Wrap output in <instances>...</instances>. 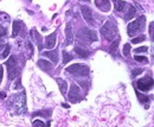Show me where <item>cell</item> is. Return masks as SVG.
Listing matches in <instances>:
<instances>
[{
	"label": "cell",
	"mask_w": 154,
	"mask_h": 127,
	"mask_svg": "<svg viewBox=\"0 0 154 127\" xmlns=\"http://www.w3.org/2000/svg\"><path fill=\"white\" fill-rule=\"evenodd\" d=\"M101 35L109 42L117 36V26L114 19L107 20V23L101 27Z\"/></svg>",
	"instance_id": "cell-1"
},
{
	"label": "cell",
	"mask_w": 154,
	"mask_h": 127,
	"mask_svg": "<svg viewBox=\"0 0 154 127\" xmlns=\"http://www.w3.org/2000/svg\"><path fill=\"white\" fill-rule=\"evenodd\" d=\"M13 99V107L15 111V114L23 115L24 113H26V95L24 92L17 94L15 96L12 98Z\"/></svg>",
	"instance_id": "cell-2"
},
{
	"label": "cell",
	"mask_w": 154,
	"mask_h": 127,
	"mask_svg": "<svg viewBox=\"0 0 154 127\" xmlns=\"http://www.w3.org/2000/svg\"><path fill=\"white\" fill-rule=\"evenodd\" d=\"M145 21H146L145 17L141 15L140 18H138L136 20H134L133 23H129V25H128V27H127V31H128L129 37H133L139 30H141V29L144 27V25H145Z\"/></svg>",
	"instance_id": "cell-3"
},
{
	"label": "cell",
	"mask_w": 154,
	"mask_h": 127,
	"mask_svg": "<svg viewBox=\"0 0 154 127\" xmlns=\"http://www.w3.org/2000/svg\"><path fill=\"white\" fill-rule=\"evenodd\" d=\"M67 70H68V73H71V74L77 75V76H87V75H89V73H90L89 67H87V65H84V64H78V63L70 65Z\"/></svg>",
	"instance_id": "cell-4"
},
{
	"label": "cell",
	"mask_w": 154,
	"mask_h": 127,
	"mask_svg": "<svg viewBox=\"0 0 154 127\" xmlns=\"http://www.w3.org/2000/svg\"><path fill=\"white\" fill-rule=\"evenodd\" d=\"M153 87V80L151 77H144L138 81V89L141 92H148Z\"/></svg>",
	"instance_id": "cell-5"
},
{
	"label": "cell",
	"mask_w": 154,
	"mask_h": 127,
	"mask_svg": "<svg viewBox=\"0 0 154 127\" xmlns=\"http://www.w3.org/2000/svg\"><path fill=\"white\" fill-rule=\"evenodd\" d=\"M68 98H69V100L73 101V102L79 101V99H81V89L77 87L76 84H73V86H71Z\"/></svg>",
	"instance_id": "cell-6"
},
{
	"label": "cell",
	"mask_w": 154,
	"mask_h": 127,
	"mask_svg": "<svg viewBox=\"0 0 154 127\" xmlns=\"http://www.w3.org/2000/svg\"><path fill=\"white\" fill-rule=\"evenodd\" d=\"M82 14H83V17H84V19L87 20V23L89 24V25H95V21H94V18H92V11H91V8H89L88 6H82Z\"/></svg>",
	"instance_id": "cell-7"
},
{
	"label": "cell",
	"mask_w": 154,
	"mask_h": 127,
	"mask_svg": "<svg viewBox=\"0 0 154 127\" xmlns=\"http://www.w3.org/2000/svg\"><path fill=\"white\" fill-rule=\"evenodd\" d=\"M56 40H57V35L56 33H51L45 38V48L46 49H52L56 45Z\"/></svg>",
	"instance_id": "cell-8"
},
{
	"label": "cell",
	"mask_w": 154,
	"mask_h": 127,
	"mask_svg": "<svg viewBox=\"0 0 154 127\" xmlns=\"http://www.w3.org/2000/svg\"><path fill=\"white\" fill-rule=\"evenodd\" d=\"M95 4L103 12H107L110 10V1L109 0H95Z\"/></svg>",
	"instance_id": "cell-9"
},
{
	"label": "cell",
	"mask_w": 154,
	"mask_h": 127,
	"mask_svg": "<svg viewBox=\"0 0 154 127\" xmlns=\"http://www.w3.org/2000/svg\"><path fill=\"white\" fill-rule=\"evenodd\" d=\"M65 32H67V45H70L73 44L74 42V33H73V26H71V23H68L67 24V29H65Z\"/></svg>",
	"instance_id": "cell-10"
},
{
	"label": "cell",
	"mask_w": 154,
	"mask_h": 127,
	"mask_svg": "<svg viewBox=\"0 0 154 127\" xmlns=\"http://www.w3.org/2000/svg\"><path fill=\"white\" fill-rule=\"evenodd\" d=\"M23 29H24V24H23V21H20V20L14 21V23H13V37L18 36Z\"/></svg>",
	"instance_id": "cell-11"
},
{
	"label": "cell",
	"mask_w": 154,
	"mask_h": 127,
	"mask_svg": "<svg viewBox=\"0 0 154 127\" xmlns=\"http://www.w3.org/2000/svg\"><path fill=\"white\" fill-rule=\"evenodd\" d=\"M38 67L42 68V69L45 70V71H49V70H51V68H52V63L49 62V61H45V59H39V61H38Z\"/></svg>",
	"instance_id": "cell-12"
},
{
	"label": "cell",
	"mask_w": 154,
	"mask_h": 127,
	"mask_svg": "<svg viewBox=\"0 0 154 127\" xmlns=\"http://www.w3.org/2000/svg\"><path fill=\"white\" fill-rule=\"evenodd\" d=\"M56 81H57V83H58V87H59V89H61V93L62 94H65L67 93V89H68V84H67V82L63 80V79H56Z\"/></svg>",
	"instance_id": "cell-13"
},
{
	"label": "cell",
	"mask_w": 154,
	"mask_h": 127,
	"mask_svg": "<svg viewBox=\"0 0 154 127\" xmlns=\"http://www.w3.org/2000/svg\"><path fill=\"white\" fill-rule=\"evenodd\" d=\"M85 39H87V42H89V43L96 42V39H97L96 32H94V31H87V32H85Z\"/></svg>",
	"instance_id": "cell-14"
},
{
	"label": "cell",
	"mask_w": 154,
	"mask_h": 127,
	"mask_svg": "<svg viewBox=\"0 0 154 127\" xmlns=\"http://www.w3.org/2000/svg\"><path fill=\"white\" fill-rule=\"evenodd\" d=\"M44 56H46V57H49L54 63H56L57 61H58V52L57 51H46V52H44Z\"/></svg>",
	"instance_id": "cell-15"
},
{
	"label": "cell",
	"mask_w": 154,
	"mask_h": 127,
	"mask_svg": "<svg viewBox=\"0 0 154 127\" xmlns=\"http://www.w3.org/2000/svg\"><path fill=\"white\" fill-rule=\"evenodd\" d=\"M15 64H17V58H15V56H11V57L8 58V61L6 62L7 71H8V70H11L12 68H14V67H15Z\"/></svg>",
	"instance_id": "cell-16"
},
{
	"label": "cell",
	"mask_w": 154,
	"mask_h": 127,
	"mask_svg": "<svg viewBox=\"0 0 154 127\" xmlns=\"http://www.w3.org/2000/svg\"><path fill=\"white\" fill-rule=\"evenodd\" d=\"M75 51H76V54L78 56H81V57H88L89 56V51L88 50H85V49H83V48H79V46H76L75 48Z\"/></svg>",
	"instance_id": "cell-17"
},
{
	"label": "cell",
	"mask_w": 154,
	"mask_h": 127,
	"mask_svg": "<svg viewBox=\"0 0 154 127\" xmlns=\"http://www.w3.org/2000/svg\"><path fill=\"white\" fill-rule=\"evenodd\" d=\"M135 13H136V11H135L134 6H133V5H129V6H128V11H127V13H126V19H132V18L135 15Z\"/></svg>",
	"instance_id": "cell-18"
},
{
	"label": "cell",
	"mask_w": 154,
	"mask_h": 127,
	"mask_svg": "<svg viewBox=\"0 0 154 127\" xmlns=\"http://www.w3.org/2000/svg\"><path fill=\"white\" fill-rule=\"evenodd\" d=\"M7 73H8V80H13V79H15V76L19 74V69H18L17 67H14V68H12L11 70H8Z\"/></svg>",
	"instance_id": "cell-19"
},
{
	"label": "cell",
	"mask_w": 154,
	"mask_h": 127,
	"mask_svg": "<svg viewBox=\"0 0 154 127\" xmlns=\"http://www.w3.org/2000/svg\"><path fill=\"white\" fill-rule=\"evenodd\" d=\"M125 6H126V2H125L123 0H116V1H115V10H116L117 12H121Z\"/></svg>",
	"instance_id": "cell-20"
},
{
	"label": "cell",
	"mask_w": 154,
	"mask_h": 127,
	"mask_svg": "<svg viewBox=\"0 0 154 127\" xmlns=\"http://www.w3.org/2000/svg\"><path fill=\"white\" fill-rule=\"evenodd\" d=\"M119 44H120V39H116V40H114V42H113V44L110 45V52H111L113 55H115V54H116Z\"/></svg>",
	"instance_id": "cell-21"
},
{
	"label": "cell",
	"mask_w": 154,
	"mask_h": 127,
	"mask_svg": "<svg viewBox=\"0 0 154 127\" xmlns=\"http://www.w3.org/2000/svg\"><path fill=\"white\" fill-rule=\"evenodd\" d=\"M73 55H70L68 51H63V64H67L69 61H73Z\"/></svg>",
	"instance_id": "cell-22"
},
{
	"label": "cell",
	"mask_w": 154,
	"mask_h": 127,
	"mask_svg": "<svg viewBox=\"0 0 154 127\" xmlns=\"http://www.w3.org/2000/svg\"><path fill=\"white\" fill-rule=\"evenodd\" d=\"M134 59H135L138 63H142V64H147V63H148V58L145 57V56H135Z\"/></svg>",
	"instance_id": "cell-23"
},
{
	"label": "cell",
	"mask_w": 154,
	"mask_h": 127,
	"mask_svg": "<svg viewBox=\"0 0 154 127\" xmlns=\"http://www.w3.org/2000/svg\"><path fill=\"white\" fill-rule=\"evenodd\" d=\"M10 50H11V46H10V45H5L4 52L0 55V58H6V57L10 55Z\"/></svg>",
	"instance_id": "cell-24"
},
{
	"label": "cell",
	"mask_w": 154,
	"mask_h": 127,
	"mask_svg": "<svg viewBox=\"0 0 154 127\" xmlns=\"http://www.w3.org/2000/svg\"><path fill=\"white\" fill-rule=\"evenodd\" d=\"M129 52H131V45L129 44H125L123 45V55L125 56H129Z\"/></svg>",
	"instance_id": "cell-25"
},
{
	"label": "cell",
	"mask_w": 154,
	"mask_h": 127,
	"mask_svg": "<svg viewBox=\"0 0 154 127\" xmlns=\"http://www.w3.org/2000/svg\"><path fill=\"white\" fill-rule=\"evenodd\" d=\"M145 39H146L145 36H140V37L134 38V39L132 40V43H133V44H138V43H140V42H142V40H145Z\"/></svg>",
	"instance_id": "cell-26"
},
{
	"label": "cell",
	"mask_w": 154,
	"mask_h": 127,
	"mask_svg": "<svg viewBox=\"0 0 154 127\" xmlns=\"http://www.w3.org/2000/svg\"><path fill=\"white\" fill-rule=\"evenodd\" d=\"M134 51H135L136 54H141V52H146V51H148V48H147V46H141V48L135 49Z\"/></svg>",
	"instance_id": "cell-27"
},
{
	"label": "cell",
	"mask_w": 154,
	"mask_h": 127,
	"mask_svg": "<svg viewBox=\"0 0 154 127\" xmlns=\"http://www.w3.org/2000/svg\"><path fill=\"white\" fill-rule=\"evenodd\" d=\"M32 51H33V46H32V44H31V43H27V57H31Z\"/></svg>",
	"instance_id": "cell-28"
},
{
	"label": "cell",
	"mask_w": 154,
	"mask_h": 127,
	"mask_svg": "<svg viewBox=\"0 0 154 127\" xmlns=\"http://www.w3.org/2000/svg\"><path fill=\"white\" fill-rule=\"evenodd\" d=\"M6 33H7V29L4 27V26H0V37L6 36Z\"/></svg>",
	"instance_id": "cell-29"
},
{
	"label": "cell",
	"mask_w": 154,
	"mask_h": 127,
	"mask_svg": "<svg viewBox=\"0 0 154 127\" xmlns=\"http://www.w3.org/2000/svg\"><path fill=\"white\" fill-rule=\"evenodd\" d=\"M138 96H139V99H140L141 102H147V101H148V98H147V96H144V95H141V94H139V93H138Z\"/></svg>",
	"instance_id": "cell-30"
},
{
	"label": "cell",
	"mask_w": 154,
	"mask_h": 127,
	"mask_svg": "<svg viewBox=\"0 0 154 127\" xmlns=\"http://www.w3.org/2000/svg\"><path fill=\"white\" fill-rule=\"evenodd\" d=\"M33 125H34V126H45L44 121H40V120H34V121H33Z\"/></svg>",
	"instance_id": "cell-31"
},
{
	"label": "cell",
	"mask_w": 154,
	"mask_h": 127,
	"mask_svg": "<svg viewBox=\"0 0 154 127\" xmlns=\"http://www.w3.org/2000/svg\"><path fill=\"white\" fill-rule=\"evenodd\" d=\"M142 71H144V69H134V71H133V76L140 75V74H141Z\"/></svg>",
	"instance_id": "cell-32"
},
{
	"label": "cell",
	"mask_w": 154,
	"mask_h": 127,
	"mask_svg": "<svg viewBox=\"0 0 154 127\" xmlns=\"http://www.w3.org/2000/svg\"><path fill=\"white\" fill-rule=\"evenodd\" d=\"M21 45H23V42L21 40H17V48H18V50H20Z\"/></svg>",
	"instance_id": "cell-33"
},
{
	"label": "cell",
	"mask_w": 154,
	"mask_h": 127,
	"mask_svg": "<svg viewBox=\"0 0 154 127\" xmlns=\"http://www.w3.org/2000/svg\"><path fill=\"white\" fill-rule=\"evenodd\" d=\"M20 87V80H17V83H14V88H19Z\"/></svg>",
	"instance_id": "cell-34"
},
{
	"label": "cell",
	"mask_w": 154,
	"mask_h": 127,
	"mask_svg": "<svg viewBox=\"0 0 154 127\" xmlns=\"http://www.w3.org/2000/svg\"><path fill=\"white\" fill-rule=\"evenodd\" d=\"M150 33H151V36H152V33H153V23H151V25H150Z\"/></svg>",
	"instance_id": "cell-35"
},
{
	"label": "cell",
	"mask_w": 154,
	"mask_h": 127,
	"mask_svg": "<svg viewBox=\"0 0 154 127\" xmlns=\"http://www.w3.org/2000/svg\"><path fill=\"white\" fill-rule=\"evenodd\" d=\"M5 96H6V93H5V92H1V93H0V99H4Z\"/></svg>",
	"instance_id": "cell-36"
},
{
	"label": "cell",
	"mask_w": 154,
	"mask_h": 127,
	"mask_svg": "<svg viewBox=\"0 0 154 127\" xmlns=\"http://www.w3.org/2000/svg\"><path fill=\"white\" fill-rule=\"evenodd\" d=\"M4 48H5V44H0V51H1Z\"/></svg>",
	"instance_id": "cell-37"
}]
</instances>
